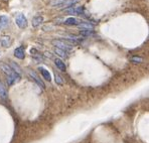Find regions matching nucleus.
<instances>
[{"label": "nucleus", "mask_w": 149, "mask_h": 143, "mask_svg": "<svg viewBox=\"0 0 149 143\" xmlns=\"http://www.w3.org/2000/svg\"><path fill=\"white\" fill-rule=\"evenodd\" d=\"M84 12V7L83 6H79V7H70L69 9H65V14H74V15H79L82 14Z\"/></svg>", "instance_id": "obj_5"}, {"label": "nucleus", "mask_w": 149, "mask_h": 143, "mask_svg": "<svg viewBox=\"0 0 149 143\" xmlns=\"http://www.w3.org/2000/svg\"><path fill=\"white\" fill-rule=\"evenodd\" d=\"M15 23L17 24V26H18L19 28H25L26 26H27V19H26V17L24 16L23 14H21V13H19V14H17V16L15 17Z\"/></svg>", "instance_id": "obj_4"}, {"label": "nucleus", "mask_w": 149, "mask_h": 143, "mask_svg": "<svg viewBox=\"0 0 149 143\" xmlns=\"http://www.w3.org/2000/svg\"><path fill=\"white\" fill-rule=\"evenodd\" d=\"M11 43H12V39L10 36H1V38H0V45H1L3 47H6V48L10 47Z\"/></svg>", "instance_id": "obj_6"}, {"label": "nucleus", "mask_w": 149, "mask_h": 143, "mask_svg": "<svg viewBox=\"0 0 149 143\" xmlns=\"http://www.w3.org/2000/svg\"><path fill=\"white\" fill-rule=\"evenodd\" d=\"M9 67L11 68V69L15 73H17V74H19V75L21 74V68L19 67L18 65H16V63H15L14 61H10V66H9Z\"/></svg>", "instance_id": "obj_15"}, {"label": "nucleus", "mask_w": 149, "mask_h": 143, "mask_svg": "<svg viewBox=\"0 0 149 143\" xmlns=\"http://www.w3.org/2000/svg\"><path fill=\"white\" fill-rule=\"evenodd\" d=\"M8 98V92L6 90V87L2 81H0V99L3 101H6Z\"/></svg>", "instance_id": "obj_7"}, {"label": "nucleus", "mask_w": 149, "mask_h": 143, "mask_svg": "<svg viewBox=\"0 0 149 143\" xmlns=\"http://www.w3.org/2000/svg\"><path fill=\"white\" fill-rule=\"evenodd\" d=\"M0 54H1V52H0Z\"/></svg>", "instance_id": "obj_20"}, {"label": "nucleus", "mask_w": 149, "mask_h": 143, "mask_svg": "<svg viewBox=\"0 0 149 143\" xmlns=\"http://www.w3.org/2000/svg\"><path fill=\"white\" fill-rule=\"evenodd\" d=\"M14 56L16 57L19 60H23L25 58V52H24V47H19L14 50Z\"/></svg>", "instance_id": "obj_9"}, {"label": "nucleus", "mask_w": 149, "mask_h": 143, "mask_svg": "<svg viewBox=\"0 0 149 143\" xmlns=\"http://www.w3.org/2000/svg\"><path fill=\"white\" fill-rule=\"evenodd\" d=\"M29 75H30V77H31V78L33 79V81H36L37 85L40 86V87L42 88V89H45V83L42 82V80H41V79H39V77L37 76L36 72H33V71H29Z\"/></svg>", "instance_id": "obj_8"}, {"label": "nucleus", "mask_w": 149, "mask_h": 143, "mask_svg": "<svg viewBox=\"0 0 149 143\" xmlns=\"http://www.w3.org/2000/svg\"><path fill=\"white\" fill-rule=\"evenodd\" d=\"M8 23H9V19H8V17L4 16V15L0 16V30L3 29L4 27H6V26L8 25Z\"/></svg>", "instance_id": "obj_14"}, {"label": "nucleus", "mask_w": 149, "mask_h": 143, "mask_svg": "<svg viewBox=\"0 0 149 143\" xmlns=\"http://www.w3.org/2000/svg\"><path fill=\"white\" fill-rule=\"evenodd\" d=\"M56 83L58 84V85H63V81L62 79V77L60 76V75L56 74Z\"/></svg>", "instance_id": "obj_19"}, {"label": "nucleus", "mask_w": 149, "mask_h": 143, "mask_svg": "<svg viewBox=\"0 0 149 143\" xmlns=\"http://www.w3.org/2000/svg\"><path fill=\"white\" fill-rule=\"evenodd\" d=\"M38 70L40 71V73H41V75H42L43 78H45L47 81L50 82V80H52V77H50V74L49 73V71H47V70H45V68H42V67H39Z\"/></svg>", "instance_id": "obj_13"}, {"label": "nucleus", "mask_w": 149, "mask_h": 143, "mask_svg": "<svg viewBox=\"0 0 149 143\" xmlns=\"http://www.w3.org/2000/svg\"><path fill=\"white\" fill-rule=\"evenodd\" d=\"M54 52H56L58 56L62 57V58H68V52H65L63 50H60V48H54Z\"/></svg>", "instance_id": "obj_16"}, {"label": "nucleus", "mask_w": 149, "mask_h": 143, "mask_svg": "<svg viewBox=\"0 0 149 143\" xmlns=\"http://www.w3.org/2000/svg\"><path fill=\"white\" fill-rule=\"evenodd\" d=\"M43 22V17L41 15H36L32 18V26L33 27H38L41 23Z\"/></svg>", "instance_id": "obj_11"}, {"label": "nucleus", "mask_w": 149, "mask_h": 143, "mask_svg": "<svg viewBox=\"0 0 149 143\" xmlns=\"http://www.w3.org/2000/svg\"><path fill=\"white\" fill-rule=\"evenodd\" d=\"M79 0H54L50 2L52 5H56V7H72L76 3H78Z\"/></svg>", "instance_id": "obj_3"}, {"label": "nucleus", "mask_w": 149, "mask_h": 143, "mask_svg": "<svg viewBox=\"0 0 149 143\" xmlns=\"http://www.w3.org/2000/svg\"><path fill=\"white\" fill-rule=\"evenodd\" d=\"M81 34L83 36H93V30L92 29H83L81 31Z\"/></svg>", "instance_id": "obj_17"}, {"label": "nucleus", "mask_w": 149, "mask_h": 143, "mask_svg": "<svg viewBox=\"0 0 149 143\" xmlns=\"http://www.w3.org/2000/svg\"><path fill=\"white\" fill-rule=\"evenodd\" d=\"M131 61L134 63H140L143 61V59L140 58V57H132V58H131Z\"/></svg>", "instance_id": "obj_18"}, {"label": "nucleus", "mask_w": 149, "mask_h": 143, "mask_svg": "<svg viewBox=\"0 0 149 143\" xmlns=\"http://www.w3.org/2000/svg\"><path fill=\"white\" fill-rule=\"evenodd\" d=\"M84 21L80 20V19L78 18H74V17H70V18H68L67 20L65 21V24H67V25H80V24H82Z\"/></svg>", "instance_id": "obj_10"}, {"label": "nucleus", "mask_w": 149, "mask_h": 143, "mask_svg": "<svg viewBox=\"0 0 149 143\" xmlns=\"http://www.w3.org/2000/svg\"><path fill=\"white\" fill-rule=\"evenodd\" d=\"M54 63H56V66L58 67V69L60 70V71L62 72H65V70H67V67H65V63L61 60V59H56L54 60Z\"/></svg>", "instance_id": "obj_12"}, {"label": "nucleus", "mask_w": 149, "mask_h": 143, "mask_svg": "<svg viewBox=\"0 0 149 143\" xmlns=\"http://www.w3.org/2000/svg\"><path fill=\"white\" fill-rule=\"evenodd\" d=\"M52 45L54 47H56V48H60V50H65V52H70V50H71L72 47H74L76 45H78V43H77L74 39L71 38H67V39H54V40L52 41Z\"/></svg>", "instance_id": "obj_2"}, {"label": "nucleus", "mask_w": 149, "mask_h": 143, "mask_svg": "<svg viewBox=\"0 0 149 143\" xmlns=\"http://www.w3.org/2000/svg\"><path fill=\"white\" fill-rule=\"evenodd\" d=\"M0 69L5 74L6 79H7V83L9 86L14 85V84L18 83L19 81H20V79H21L20 75L15 73L8 65H6V63H0Z\"/></svg>", "instance_id": "obj_1"}]
</instances>
